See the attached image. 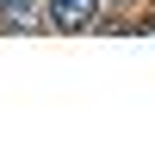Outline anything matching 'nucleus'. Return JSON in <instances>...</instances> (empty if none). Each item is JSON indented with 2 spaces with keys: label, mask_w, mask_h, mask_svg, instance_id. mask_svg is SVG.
I'll use <instances>...</instances> for the list:
<instances>
[{
  "label": "nucleus",
  "mask_w": 155,
  "mask_h": 155,
  "mask_svg": "<svg viewBox=\"0 0 155 155\" xmlns=\"http://www.w3.org/2000/svg\"><path fill=\"white\" fill-rule=\"evenodd\" d=\"M0 31H12V37L50 31V6L44 0H6V6H0Z\"/></svg>",
  "instance_id": "nucleus-2"
},
{
  "label": "nucleus",
  "mask_w": 155,
  "mask_h": 155,
  "mask_svg": "<svg viewBox=\"0 0 155 155\" xmlns=\"http://www.w3.org/2000/svg\"><path fill=\"white\" fill-rule=\"evenodd\" d=\"M50 6V31H93L106 0H44Z\"/></svg>",
  "instance_id": "nucleus-1"
},
{
  "label": "nucleus",
  "mask_w": 155,
  "mask_h": 155,
  "mask_svg": "<svg viewBox=\"0 0 155 155\" xmlns=\"http://www.w3.org/2000/svg\"><path fill=\"white\" fill-rule=\"evenodd\" d=\"M0 6H6V0H0Z\"/></svg>",
  "instance_id": "nucleus-3"
}]
</instances>
